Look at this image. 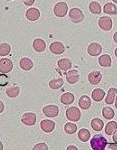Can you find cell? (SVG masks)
<instances>
[{"instance_id":"cell-26","label":"cell","mask_w":117,"mask_h":150,"mask_svg":"<svg viewBox=\"0 0 117 150\" xmlns=\"http://www.w3.org/2000/svg\"><path fill=\"white\" fill-rule=\"evenodd\" d=\"M116 130H117V123L115 121H110L105 127V132L107 135L114 134V132H115Z\"/></svg>"},{"instance_id":"cell-4","label":"cell","mask_w":117,"mask_h":150,"mask_svg":"<svg viewBox=\"0 0 117 150\" xmlns=\"http://www.w3.org/2000/svg\"><path fill=\"white\" fill-rule=\"evenodd\" d=\"M66 117L68 120L76 122L81 117V112H80V110L77 107H74V106L73 107H69L66 110Z\"/></svg>"},{"instance_id":"cell-12","label":"cell","mask_w":117,"mask_h":150,"mask_svg":"<svg viewBox=\"0 0 117 150\" xmlns=\"http://www.w3.org/2000/svg\"><path fill=\"white\" fill-rule=\"evenodd\" d=\"M101 79H102V75L99 71H93L88 75V80L93 85H97L98 83H100Z\"/></svg>"},{"instance_id":"cell-36","label":"cell","mask_w":117,"mask_h":150,"mask_svg":"<svg viewBox=\"0 0 117 150\" xmlns=\"http://www.w3.org/2000/svg\"><path fill=\"white\" fill-rule=\"evenodd\" d=\"M108 148L109 149H113V150H117V145L116 144H109Z\"/></svg>"},{"instance_id":"cell-27","label":"cell","mask_w":117,"mask_h":150,"mask_svg":"<svg viewBox=\"0 0 117 150\" xmlns=\"http://www.w3.org/2000/svg\"><path fill=\"white\" fill-rule=\"evenodd\" d=\"M78 138L81 140L82 142H86L90 138V132L87 129H80L78 132Z\"/></svg>"},{"instance_id":"cell-14","label":"cell","mask_w":117,"mask_h":150,"mask_svg":"<svg viewBox=\"0 0 117 150\" xmlns=\"http://www.w3.org/2000/svg\"><path fill=\"white\" fill-rule=\"evenodd\" d=\"M64 50H65L64 45L60 42H53L50 45V51L54 53V54H61V53L64 52Z\"/></svg>"},{"instance_id":"cell-11","label":"cell","mask_w":117,"mask_h":150,"mask_svg":"<svg viewBox=\"0 0 117 150\" xmlns=\"http://www.w3.org/2000/svg\"><path fill=\"white\" fill-rule=\"evenodd\" d=\"M40 17V11L37 8H29L26 11V18L30 21H36Z\"/></svg>"},{"instance_id":"cell-40","label":"cell","mask_w":117,"mask_h":150,"mask_svg":"<svg viewBox=\"0 0 117 150\" xmlns=\"http://www.w3.org/2000/svg\"><path fill=\"white\" fill-rule=\"evenodd\" d=\"M113 40H114V41H115V42L117 43V32L115 33V34H114V35H113Z\"/></svg>"},{"instance_id":"cell-43","label":"cell","mask_w":117,"mask_h":150,"mask_svg":"<svg viewBox=\"0 0 117 150\" xmlns=\"http://www.w3.org/2000/svg\"><path fill=\"white\" fill-rule=\"evenodd\" d=\"M114 53H115V56L117 57V48H116V49H115V52H114Z\"/></svg>"},{"instance_id":"cell-34","label":"cell","mask_w":117,"mask_h":150,"mask_svg":"<svg viewBox=\"0 0 117 150\" xmlns=\"http://www.w3.org/2000/svg\"><path fill=\"white\" fill-rule=\"evenodd\" d=\"M34 150H47L48 149V146L46 145L45 143H39L37 145L33 147Z\"/></svg>"},{"instance_id":"cell-7","label":"cell","mask_w":117,"mask_h":150,"mask_svg":"<svg viewBox=\"0 0 117 150\" xmlns=\"http://www.w3.org/2000/svg\"><path fill=\"white\" fill-rule=\"evenodd\" d=\"M98 24H99V27L104 31H109V30H111V28H112V20L108 16H103V17H101L99 19Z\"/></svg>"},{"instance_id":"cell-30","label":"cell","mask_w":117,"mask_h":150,"mask_svg":"<svg viewBox=\"0 0 117 150\" xmlns=\"http://www.w3.org/2000/svg\"><path fill=\"white\" fill-rule=\"evenodd\" d=\"M102 114H103V117L105 118V119H108V120H111L112 118L114 117V111L113 109H111L110 107H105L103 108V110H102Z\"/></svg>"},{"instance_id":"cell-13","label":"cell","mask_w":117,"mask_h":150,"mask_svg":"<svg viewBox=\"0 0 117 150\" xmlns=\"http://www.w3.org/2000/svg\"><path fill=\"white\" fill-rule=\"evenodd\" d=\"M66 80L68 83L75 84L79 80V74H78L77 70H70L69 72L66 73Z\"/></svg>"},{"instance_id":"cell-42","label":"cell","mask_w":117,"mask_h":150,"mask_svg":"<svg viewBox=\"0 0 117 150\" xmlns=\"http://www.w3.org/2000/svg\"><path fill=\"white\" fill-rule=\"evenodd\" d=\"M115 107L117 108V97L115 98Z\"/></svg>"},{"instance_id":"cell-15","label":"cell","mask_w":117,"mask_h":150,"mask_svg":"<svg viewBox=\"0 0 117 150\" xmlns=\"http://www.w3.org/2000/svg\"><path fill=\"white\" fill-rule=\"evenodd\" d=\"M78 104H79V107L81 108V109L86 110V109H88V108H90V106H91V99H90L88 96L83 95L80 97Z\"/></svg>"},{"instance_id":"cell-19","label":"cell","mask_w":117,"mask_h":150,"mask_svg":"<svg viewBox=\"0 0 117 150\" xmlns=\"http://www.w3.org/2000/svg\"><path fill=\"white\" fill-rule=\"evenodd\" d=\"M19 66L21 67L23 70H30L33 67V62L29 58H22L19 61Z\"/></svg>"},{"instance_id":"cell-8","label":"cell","mask_w":117,"mask_h":150,"mask_svg":"<svg viewBox=\"0 0 117 150\" xmlns=\"http://www.w3.org/2000/svg\"><path fill=\"white\" fill-rule=\"evenodd\" d=\"M43 113L47 117H55L59 113V109L56 105H48L43 108Z\"/></svg>"},{"instance_id":"cell-20","label":"cell","mask_w":117,"mask_h":150,"mask_svg":"<svg viewBox=\"0 0 117 150\" xmlns=\"http://www.w3.org/2000/svg\"><path fill=\"white\" fill-rule=\"evenodd\" d=\"M104 123L100 119V118H93L91 121V127L93 128V130L95 131H101L103 129Z\"/></svg>"},{"instance_id":"cell-38","label":"cell","mask_w":117,"mask_h":150,"mask_svg":"<svg viewBox=\"0 0 117 150\" xmlns=\"http://www.w3.org/2000/svg\"><path fill=\"white\" fill-rule=\"evenodd\" d=\"M113 141L117 144V130H116L115 132H114V135H113Z\"/></svg>"},{"instance_id":"cell-25","label":"cell","mask_w":117,"mask_h":150,"mask_svg":"<svg viewBox=\"0 0 117 150\" xmlns=\"http://www.w3.org/2000/svg\"><path fill=\"white\" fill-rule=\"evenodd\" d=\"M19 92H20V88L19 87H9V88L6 89V94L8 97L10 98H16L18 96Z\"/></svg>"},{"instance_id":"cell-39","label":"cell","mask_w":117,"mask_h":150,"mask_svg":"<svg viewBox=\"0 0 117 150\" xmlns=\"http://www.w3.org/2000/svg\"><path fill=\"white\" fill-rule=\"evenodd\" d=\"M67 149H68V150H69V149H72V150H77V147H75V146H69Z\"/></svg>"},{"instance_id":"cell-24","label":"cell","mask_w":117,"mask_h":150,"mask_svg":"<svg viewBox=\"0 0 117 150\" xmlns=\"http://www.w3.org/2000/svg\"><path fill=\"white\" fill-rule=\"evenodd\" d=\"M74 101V95L72 93L66 92L61 96V103L64 105H68V104H72Z\"/></svg>"},{"instance_id":"cell-6","label":"cell","mask_w":117,"mask_h":150,"mask_svg":"<svg viewBox=\"0 0 117 150\" xmlns=\"http://www.w3.org/2000/svg\"><path fill=\"white\" fill-rule=\"evenodd\" d=\"M21 121L23 124L28 125V126H32L36 123V114L32 112H26L24 113L22 118H21Z\"/></svg>"},{"instance_id":"cell-35","label":"cell","mask_w":117,"mask_h":150,"mask_svg":"<svg viewBox=\"0 0 117 150\" xmlns=\"http://www.w3.org/2000/svg\"><path fill=\"white\" fill-rule=\"evenodd\" d=\"M23 2H24V4H25V5L31 6V5H33V4H34L35 0H23Z\"/></svg>"},{"instance_id":"cell-29","label":"cell","mask_w":117,"mask_h":150,"mask_svg":"<svg viewBox=\"0 0 117 150\" xmlns=\"http://www.w3.org/2000/svg\"><path fill=\"white\" fill-rule=\"evenodd\" d=\"M11 47L7 43H2L0 44V56H7L10 53Z\"/></svg>"},{"instance_id":"cell-10","label":"cell","mask_w":117,"mask_h":150,"mask_svg":"<svg viewBox=\"0 0 117 150\" xmlns=\"http://www.w3.org/2000/svg\"><path fill=\"white\" fill-rule=\"evenodd\" d=\"M40 127L46 133L52 132L53 129L55 128V122L52 120H42L40 122Z\"/></svg>"},{"instance_id":"cell-33","label":"cell","mask_w":117,"mask_h":150,"mask_svg":"<svg viewBox=\"0 0 117 150\" xmlns=\"http://www.w3.org/2000/svg\"><path fill=\"white\" fill-rule=\"evenodd\" d=\"M8 76L5 73L0 74V86H5L7 83H8Z\"/></svg>"},{"instance_id":"cell-44","label":"cell","mask_w":117,"mask_h":150,"mask_svg":"<svg viewBox=\"0 0 117 150\" xmlns=\"http://www.w3.org/2000/svg\"><path fill=\"white\" fill-rule=\"evenodd\" d=\"M113 2L114 3H117V0H113Z\"/></svg>"},{"instance_id":"cell-3","label":"cell","mask_w":117,"mask_h":150,"mask_svg":"<svg viewBox=\"0 0 117 150\" xmlns=\"http://www.w3.org/2000/svg\"><path fill=\"white\" fill-rule=\"evenodd\" d=\"M53 12L57 17H64L68 12V6L65 2H58L53 8Z\"/></svg>"},{"instance_id":"cell-9","label":"cell","mask_w":117,"mask_h":150,"mask_svg":"<svg viewBox=\"0 0 117 150\" xmlns=\"http://www.w3.org/2000/svg\"><path fill=\"white\" fill-rule=\"evenodd\" d=\"M102 47L98 43H91L88 46V48H87V52L91 56H98V55H100Z\"/></svg>"},{"instance_id":"cell-18","label":"cell","mask_w":117,"mask_h":150,"mask_svg":"<svg viewBox=\"0 0 117 150\" xmlns=\"http://www.w3.org/2000/svg\"><path fill=\"white\" fill-rule=\"evenodd\" d=\"M71 66H72L71 61H70L69 59H67V58H63V59L58 61V67H59L61 70H63V71L69 70L71 68Z\"/></svg>"},{"instance_id":"cell-22","label":"cell","mask_w":117,"mask_h":150,"mask_svg":"<svg viewBox=\"0 0 117 150\" xmlns=\"http://www.w3.org/2000/svg\"><path fill=\"white\" fill-rule=\"evenodd\" d=\"M104 96H105V92L100 88H96L95 90H93V92H92V98H93V100L96 101V102L101 101L102 99L104 98Z\"/></svg>"},{"instance_id":"cell-17","label":"cell","mask_w":117,"mask_h":150,"mask_svg":"<svg viewBox=\"0 0 117 150\" xmlns=\"http://www.w3.org/2000/svg\"><path fill=\"white\" fill-rule=\"evenodd\" d=\"M117 96V88H110L107 93V96L105 98L106 104H112L115 101V98Z\"/></svg>"},{"instance_id":"cell-16","label":"cell","mask_w":117,"mask_h":150,"mask_svg":"<svg viewBox=\"0 0 117 150\" xmlns=\"http://www.w3.org/2000/svg\"><path fill=\"white\" fill-rule=\"evenodd\" d=\"M45 47H46V43L44 40L40 39V38H37V39L34 40L33 42V48L35 51L37 52H42L45 50Z\"/></svg>"},{"instance_id":"cell-41","label":"cell","mask_w":117,"mask_h":150,"mask_svg":"<svg viewBox=\"0 0 117 150\" xmlns=\"http://www.w3.org/2000/svg\"><path fill=\"white\" fill-rule=\"evenodd\" d=\"M3 149V144H2V142L0 141V150H2Z\"/></svg>"},{"instance_id":"cell-28","label":"cell","mask_w":117,"mask_h":150,"mask_svg":"<svg viewBox=\"0 0 117 150\" xmlns=\"http://www.w3.org/2000/svg\"><path fill=\"white\" fill-rule=\"evenodd\" d=\"M89 10L93 14H100L101 13L100 4H99L98 2H95V1L91 2V3L89 4Z\"/></svg>"},{"instance_id":"cell-23","label":"cell","mask_w":117,"mask_h":150,"mask_svg":"<svg viewBox=\"0 0 117 150\" xmlns=\"http://www.w3.org/2000/svg\"><path fill=\"white\" fill-rule=\"evenodd\" d=\"M103 11L109 15H115L117 13V7L113 3H106L103 7Z\"/></svg>"},{"instance_id":"cell-2","label":"cell","mask_w":117,"mask_h":150,"mask_svg":"<svg viewBox=\"0 0 117 150\" xmlns=\"http://www.w3.org/2000/svg\"><path fill=\"white\" fill-rule=\"evenodd\" d=\"M69 18L73 23H80L84 20V14L79 8H72L69 11Z\"/></svg>"},{"instance_id":"cell-1","label":"cell","mask_w":117,"mask_h":150,"mask_svg":"<svg viewBox=\"0 0 117 150\" xmlns=\"http://www.w3.org/2000/svg\"><path fill=\"white\" fill-rule=\"evenodd\" d=\"M91 148L94 150H104L107 146V140L105 137H103L102 135H94L93 138L91 139Z\"/></svg>"},{"instance_id":"cell-31","label":"cell","mask_w":117,"mask_h":150,"mask_svg":"<svg viewBox=\"0 0 117 150\" xmlns=\"http://www.w3.org/2000/svg\"><path fill=\"white\" fill-rule=\"evenodd\" d=\"M63 83H64V81L62 80V78H57L54 80H51L49 82V86L51 89H59L63 85Z\"/></svg>"},{"instance_id":"cell-32","label":"cell","mask_w":117,"mask_h":150,"mask_svg":"<svg viewBox=\"0 0 117 150\" xmlns=\"http://www.w3.org/2000/svg\"><path fill=\"white\" fill-rule=\"evenodd\" d=\"M64 130L67 134H73L77 131V126L74 124V123H66L64 126Z\"/></svg>"},{"instance_id":"cell-5","label":"cell","mask_w":117,"mask_h":150,"mask_svg":"<svg viewBox=\"0 0 117 150\" xmlns=\"http://www.w3.org/2000/svg\"><path fill=\"white\" fill-rule=\"evenodd\" d=\"M13 69V63L8 58H2L0 59V72L1 73H8Z\"/></svg>"},{"instance_id":"cell-21","label":"cell","mask_w":117,"mask_h":150,"mask_svg":"<svg viewBox=\"0 0 117 150\" xmlns=\"http://www.w3.org/2000/svg\"><path fill=\"white\" fill-rule=\"evenodd\" d=\"M98 62L102 67H110L111 66V57L107 54L101 55L98 59Z\"/></svg>"},{"instance_id":"cell-37","label":"cell","mask_w":117,"mask_h":150,"mask_svg":"<svg viewBox=\"0 0 117 150\" xmlns=\"http://www.w3.org/2000/svg\"><path fill=\"white\" fill-rule=\"evenodd\" d=\"M4 111V104L2 101H0V113H2Z\"/></svg>"}]
</instances>
